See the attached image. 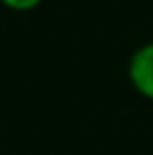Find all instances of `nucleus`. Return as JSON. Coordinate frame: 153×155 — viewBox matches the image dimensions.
<instances>
[{
	"instance_id": "2",
	"label": "nucleus",
	"mask_w": 153,
	"mask_h": 155,
	"mask_svg": "<svg viewBox=\"0 0 153 155\" xmlns=\"http://www.w3.org/2000/svg\"><path fill=\"white\" fill-rule=\"evenodd\" d=\"M43 0H0L2 7H7L9 12H18V14H25V12H34Z\"/></svg>"
},
{
	"instance_id": "1",
	"label": "nucleus",
	"mask_w": 153,
	"mask_h": 155,
	"mask_svg": "<svg viewBox=\"0 0 153 155\" xmlns=\"http://www.w3.org/2000/svg\"><path fill=\"white\" fill-rule=\"evenodd\" d=\"M128 83L140 97L153 101V41L140 45L131 54L126 68Z\"/></svg>"
}]
</instances>
